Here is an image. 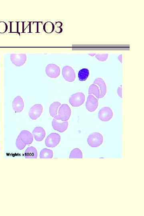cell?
I'll use <instances>...</instances> for the list:
<instances>
[{
	"label": "cell",
	"instance_id": "obj_12",
	"mask_svg": "<svg viewBox=\"0 0 144 216\" xmlns=\"http://www.w3.org/2000/svg\"><path fill=\"white\" fill-rule=\"evenodd\" d=\"M24 102L21 97L18 96L14 99L12 103V107L15 112H21L24 107Z\"/></svg>",
	"mask_w": 144,
	"mask_h": 216
},
{
	"label": "cell",
	"instance_id": "obj_11",
	"mask_svg": "<svg viewBox=\"0 0 144 216\" xmlns=\"http://www.w3.org/2000/svg\"><path fill=\"white\" fill-rule=\"evenodd\" d=\"M53 129L55 131L60 133H63L66 131L69 126V123L67 121L61 122L60 120L54 119L52 122Z\"/></svg>",
	"mask_w": 144,
	"mask_h": 216
},
{
	"label": "cell",
	"instance_id": "obj_16",
	"mask_svg": "<svg viewBox=\"0 0 144 216\" xmlns=\"http://www.w3.org/2000/svg\"><path fill=\"white\" fill-rule=\"evenodd\" d=\"M37 150L33 146L28 147L25 151V156L26 159H37Z\"/></svg>",
	"mask_w": 144,
	"mask_h": 216
},
{
	"label": "cell",
	"instance_id": "obj_25",
	"mask_svg": "<svg viewBox=\"0 0 144 216\" xmlns=\"http://www.w3.org/2000/svg\"><path fill=\"white\" fill-rule=\"evenodd\" d=\"M108 56H109V55H108L107 54H97L95 56V57L99 61L103 62L107 60Z\"/></svg>",
	"mask_w": 144,
	"mask_h": 216
},
{
	"label": "cell",
	"instance_id": "obj_23",
	"mask_svg": "<svg viewBox=\"0 0 144 216\" xmlns=\"http://www.w3.org/2000/svg\"><path fill=\"white\" fill-rule=\"evenodd\" d=\"M16 145L17 149L20 150L23 149L26 146V145L22 142L18 136L17 137V140H16Z\"/></svg>",
	"mask_w": 144,
	"mask_h": 216
},
{
	"label": "cell",
	"instance_id": "obj_22",
	"mask_svg": "<svg viewBox=\"0 0 144 216\" xmlns=\"http://www.w3.org/2000/svg\"><path fill=\"white\" fill-rule=\"evenodd\" d=\"M43 30L47 33H53L54 30V25L51 22H47L43 25Z\"/></svg>",
	"mask_w": 144,
	"mask_h": 216
},
{
	"label": "cell",
	"instance_id": "obj_9",
	"mask_svg": "<svg viewBox=\"0 0 144 216\" xmlns=\"http://www.w3.org/2000/svg\"><path fill=\"white\" fill-rule=\"evenodd\" d=\"M43 106L41 104H35L30 109L28 115L32 120H36L41 115Z\"/></svg>",
	"mask_w": 144,
	"mask_h": 216
},
{
	"label": "cell",
	"instance_id": "obj_4",
	"mask_svg": "<svg viewBox=\"0 0 144 216\" xmlns=\"http://www.w3.org/2000/svg\"><path fill=\"white\" fill-rule=\"evenodd\" d=\"M61 137L59 134L51 133L47 137L45 141L46 146L50 148H54L60 143Z\"/></svg>",
	"mask_w": 144,
	"mask_h": 216
},
{
	"label": "cell",
	"instance_id": "obj_29",
	"mask_svg": "<svg viewBox=\"0 0 144 216\" xmlns=\"http://www.w3.org/2000/svg\"><path fill=\"white\" fill-rule=\"evenodd\" d=\"M89 55L91 56H94V55H95V54H89Z\"/></svg>",
	"mask_w": 144,
	"mask_h": 216
},
{
	"label": "cell",
	"instance_id": "obj_7",
	"mask_svg": "<svg viewBox=\"0 0 144 216\" xmlns=\"http://www.w3.org/2000/svg\"><path fill=\"white\" fill-rule=\"evenodd\" d=\"M62 75L64 79L69 82H72L75 80V71L72 67L69 66H66L63 68L62 69Z\"/></svg>",
	"mask_w": 144,
	"mask_h": 216
},
{
	"label": "cell",
	"instance_id": "obj_6",
	"mask_svg": "<svg viewBox=\"0 0 144 216\" xmlns=\"http://www.w3.org/2000/svg\"><path fill=\"white\" fill-rule=\"evenodd\" d=\"M45 72L47 75L49 77L57 78L60 74V67L57 64H49L46 67Z\"/></svg>",
	"mask_w": 144,
	"mask_h": 216
},
{
	"label": "cell",
	"instance_id": "obj_2",
	"mask_svg": "<svg viewBox=\"0 0 144 216\" xmlns=\"http://www.w3.org/2000/svg\"><path fill=\"white\" fill-rule=\"evenodd\" d=\"M103 136L100 133H93L88 136V145L91 147H98L100 146L103 142Z\"/></svg>",
	"mask_w": 144,
	"mask_h": 216
},
{
	"label": "cell",
	"instance_id": "obj_5",
	"mask_svg": "<svg viewBox=\"0 0 144 216\" xmlns=\"http://www.w3.org/2000/svg\"><path fill=\"white\" fill-rule=\"evenodd\" d=\"M113 112L111 108L108 106L102 108L98 114L99 119L103 122L109 121L113 116Z\"/></svg>",
	"mask_w": 144,
	"mask_h": 216
},
{
	"label": "cell",
	"instance_id": "obj_1",
	"mask_svg": "<svg viewBox=\"0 0 144 216\" xmlns=\"http://www.w3.org/2000/svg\"><path fill=\"white\" fill-rule=\"evenodd\" d=\"M71 109L67 104L61 105L58 110V114L54 118L56 119L63 122L67 121L71 116Z\"/></svg>",
	"mask_w": 144,
	"mask_h": 216
},
{
	"label": "cell",
	"instance_id": "obj_27",
	"mask_svg": "<svg viewBox=\"0 0 144 216\" xmlns=\"http://www.w3.org/2000/svg\"><path fill=\"white\" fill-rule=\"evenodd\" d=\"M117 94L120 98L122 99V87L121 86L119 87L117 89Z\"/></svg>",
	"mask_w": 144,
	"mask_h": 216
},
{
	"label": "cell",
	"instance_id": "obj_19",
	"mask_svg": "<svg viewBox=\"0 0 144 216\" xmlns=\"http://www.w3.org/2000/svg\"><path fill=\"white\" fill-rule=\"evenodd\" d=\"M40 158L52 159L53 156V152L51 150L47 149H43L41 151L40 153Z\"/></svg>",
	"mask_w": 144,
	"mask_h": 216
},
{
	"label": "cell",
	"instance_id": "obj_17",
	"mask_svg": "<svg viewBox=\"0 0 144 216\" xmlns=\"http://www.w3.org/2000/svg\"><path fill=\"white\" fill-rule=\"evenodd\" d=\"M61 105L59 102L56 101L51 104L49 107V113L51 116L53 117H55L57 115L59 108Z\"/></svg>",
	"mask_w": 144,
	"mask_h": 216
},
{
	"label": "cell",
	"instance_id": "obj_24",
	"mask_svg": "<svg viewBox=\"0 0 144 216\" xmlns=\"http://www.w3.org/2000/svg\"><path fill=\"white\" fill-rule=\"evenodd\" d=\"M8 29V25L4 22H0V33H5Z\"/></svg>",
	"mask_w": 144,
	"mask_h": 216
},
{
	"label": "cell",
	"instance_id": "obj_10",
	"mask_svg": "<svg viewBox=\"0 0 144 216\" xmlns=\"http://www.w3.org/2000/svg\"><path fill=\"white\" fill-rule=\"evenodd\" d=\"M99 105L98 99L93 95H89L88 97L86 108L90 112H93L96 110Z\"/></svg>",
	"mask_w": 144,
	"mask_h": 216
},
{
	"label": "cell",
	"instance_id": "obj_21",
	"mask_svg": "<svg viewBox=\"0 0 144 216\" xmlns=\"http://www.w3.org/2000/svg\"><path fill=\"white\" fill-rule=\"evenodd\" d=\"M83 153L79 148L73 149L70 152L69 159H83Z\"/></svg>",
	"mask_w": 144,
	"mask_h": 216
},
{
	"label": "cell",
	"instance_id": "obj_18",
	"mask_svg": "<svg viewBox=\"0 0 144 216\" xmlns=\"http://www.w3.org/2000/svg\"><path fill=\"white\" fill-rule=\"evenodd\" d=\"M89 95H93L97 99H99L100 96V90L99 87L95 84H91L89 87Z\"/></svg>",
	"mask_w": 144,
	"mask_h": 216
},
{
	"label": "cell",
	"instance_id": "obj_13",
	"mask_svg": "<svg viewBox=\"0 0 144 216\" xmlns=\"http://www.w3.org/2000/svg\"><path fill=\"white\" fill-rule=\"evenodd\" d=\"M22 142L26 145H31L33 141V135L29 131L23 130L18 136Z\"/></svg>",
	"mask_w": 144,
	"mask_h": 216
},
{
	"label": "cell",
	"instance_id": "obj_15",
	"mask_svg": "<svg viewBox=\"0 0 144 216\" xmlns=\"http://www.w3.org/2000/svg\"><path fill=\"white\" fill-rule=\"evenodd\" d=\"M32 133L36 141L38 142L43 141L46 135L45 130L41 127L35 128L33 130Z\"/></svg>",
	"mask_w": 144,
	"mask_h": 216
},
{
	"label": "cell",
	"instance_id": "obj_28",
	"mask_svg": "<svg viewBox=\"0 0 144 216\" xmlns=\"http://www.w3.org/2000/svg\"><path fill=\"white\" fill-rule=\"evenodd\" d=\"M118 59L120 63H122V55H120L118 57Z\"/></svg>",
	"mask_w": 144,
	"mask_h": 216
},
{
	"label": "cell",
	"instance_id": "obj_8",
	"mask_svg": "<svg viewBox=\"0 0 144 216\" xmlns=\"http://www.w3.org/2000/svg\"><path fill=\"white\" fill-rule=\"evenodd\" d=\"M12 64L17 67L24 65L27 61V55L25 54H12L10 57Z\"/></svg>",
	"mask_w": 144,
	"mask_h": 216
},
{
	"label": "cell",
	"instance_id": "obj_3",
	"mask_svg": "<svg viewBox=\"0 0 144 216\" xmlns=\"http://www.w3.org/2000/svg\"><path fill=\"white\" fill-rule=\"evenodd\" d=\"M85 100V97L83 93L78 92L70 97L69 103L73 107H79L83 104Z\"/></svg>",
	"mask_w": 144,
	"mask_h": 216
},
{
	"label": "cell",
	"instance_id": "obj_26",
	"mask_svg": "<svg viewBox=\"0 0 144 216\" xmlns=\"http://www.w3.org/2000/svg\"><path fill=\"white\" fill-rule=\"evenodd\" d=\"M62 23L61 22H56L55 26H54V30L57 33H62L63 29L61 28Z\"/></svg>",
	"mask_w": 144,
	"mask_h": 216
},
{
	"label": "cell",
	"instance_id": "obj_14",
	"mask_svg": "<svg viewBox=\"0 0 144 216\" xmlns=\"http://www.w3.org/2000/svg\"><path fill=\"white\" fill-rule=\"evenodd\" d=\"M94 84L97 85L100 89V96L99 99H102L107 93V87L103 79L101 78H97L94 81Z\"/></svg>",
	"mask_w": 144,
	"mask_h": 216
},
{
	"label": "cell",
	"instance_id": "obj_20",
	"mask_svg": "<svg viewBox=\"0 0 144 216\" xmlns=\"http://www.w3.org/2000/svg\"><path fill=\"white\" fill-rule=\"evenodd\" d=\"M89 76V71L87 69H83L79 70L78 73V78L80 81H85Z\"/></svg>",
	"mask_w": 144,
	"mask_h": 216
}]
</instances>
